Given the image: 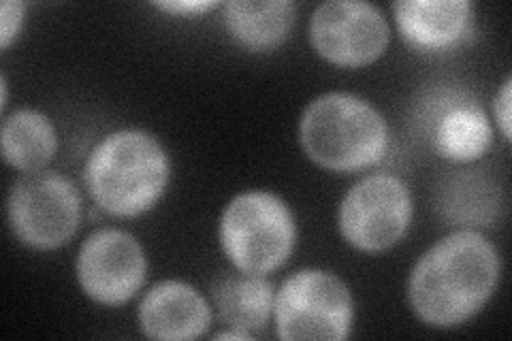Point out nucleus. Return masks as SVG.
<instances>
[{
    "label": "nucleus",
    "mask_w": 512,
    "mask_h": 341,
    "mask_svg": "<svg viewBox=\"0 0 512 341\" xmlns=\"http://www.w3.org/2000/svg\"><path fill=\"white\" fill-rule=\"evenodd\" d=\"M510 88H512V79L506 77L498 96H495V105H493L495 120H498V126L506 141H510Z\"/></svg>",
    "instance_id": "18"
},
{
    "label": "nucleus",
    "mask_w": 512,
    "mask_h": 341,
    "mask_svg": "<svg viewBox=\"0 0 512 341\" xmlns=\"http://www.w3.org/2000/svg\"><path fill=\"white\" fill-rule=\"evenodd\" d=\"M0 143L11 167L35 173L56 156L58 135L52 120L41 111L18 109L5 118Z\"/></svg>",
    "instance_id": "15"
},
{
    "label": "nucleus",
    "mask_w": 512,
    "mask_h": 341,
    "mask_svg": "<svg viewBox=\"0 0 512 341\" xmlns=\"http://www.w3.org/2000/svg\"><path fill=\"white\" fill-rule=\"evenodd\" d=\"M412 220V194L402 177L391 173L367 175L348 190L340 203L342 237L361 252L393 248Z\"/></svg>",
    "instance_id": "7"
},
{
    "label": "nucleus",
    "mask_w": 512,
    "mask_h": 341,
    "mask_svg": "<svg viewBox=\"0 0 512 341\" xmlns=\"http://www.w3.org/2000/svg\"><path fill=\"white\" fill-rule=\"evenodd\" d=\"M218 233L235 269L265 275L288 261L297 226L293 211L274 192L248 190L222 211Z\"/></svg>",
    "instance_id": "4"
},
{
    "label": "nucleus",
    "mask_w": 512,
    "mask_h": 341,
    "mask_svg": "<svg viewBox=\"0 0 512 341\" xmlns=\"http://www.w3.org/2000/svg\"><path fill=\"white\" fill-rule=\"evenodd\" d=\"M171 162L160 141L139 128H124L94 145L86 162L90 197L111 216L150 211L169 184Z\"/></svg>",
    "instance_id": "2"
},
{
    "label": "nucleus",
    "mask_w": 512,
    "mask_h": 341,
    "mask_svg": "<svg viewBox=\"0 0 512 341\" xmlns=\"http://www.w3.org/2000/svg\"><path fill=\"white\" fill-rule=\"evenodd\" d=\"M493 128L478 103L470 99L451 101L438 116L434 126L436 152L453 162H472L491 148Z\"/></svg>",
    "instance_id": "14"
},
{
    "label": "nucleus",
    "mask_w": 512,
    "mask_h": 341,
    "mask_svg": "<svg viewBox=\"0 0 512 341\" xmlns=\"http://www.w3.org/2000/svg\"><path fill=\"white\" fill-rule=\"evenodd\" d=\"M158 9H163L167 13H173V15H188V18H192V15H199V13H207L212 11L216 7V3H212V0H207V3H197V0H190V3H156Z\"/></svg>",
    "instance_id": "19"
},
{
    "label": "nucleus",
    "mask_w": 512,
    "mask_h": 341,
    "mask_svg": "<svg viewBox=\"0 0 512 341\" xmlns=\"http://www.w3.org/2000/svg\"><path fill=\"white\" fill-rule=\"evenodd\" d=\"M248 337H250L248 333L237 331V329H233V331H220V333L214 335V339H248Z\"/></svg>",
    "instance_id": "20"
},
{
    "label": "nucleus",
    "mask_w": 512,
    "mask_h": 341,
    "mask_svg": "<svg viewBox=\"0 0 512 341\" xmlns=\"http://www.w3.org/2000/svg\"><path fill=\"white\" fill-rule=\"evenodd\" d=\"M500 254L478 231H457L414 265L408 301L429 327L455 329L483 310L498 288Z\"/></svg>",
    "instance_id": "1"
},
{
    "label": "nucleus",
    "mask_w": 512,
    "mask_h": 341,
    "mask_svg": "<svg viewBox=\"0 0 512 341\" xmlns=\"http://www.w3.org/2000/svg\"><path fill=\"white\" fill-rule=\"evenodd\" d=\"M295 3L284 0H235L224 5V24L229 35L248 52H269L280 47L295 24Z\"/></svg>",
    "instance_id": "13"
},
{
    "label": "nucleus",
    "mask_w": 512,
    "mask_h": 341,
    "mask_svg": "<svg viewBox=\"0 0 512 341\" xmlns=\"http://www.w3.org/2000/svg\"><path fill=\"white\" fill-rule=\"evenodd\" d=\"M393 11L404 41L416 52L451 50L472 26L468 0H404Z\"/></svg>",
    "instance_id": "11"
},
{
    "label": "nucleus",
    "mask_w": 512,
    "mask_h": 341,
    "mask_svg": "<svg viewBox=\"0 0 512 341\" xmlns=\"http://www.w3.org/2000/svg\"><path fill=\"white\" fill-rule=\"evenodd\" d=\"M212 299L220 320L250 335L263 331L274 316L276 292L263 275L237 269L218 275L212 284Z\"/></svg>",
    "instance_id": "12"
},
{
    "label": "nucleus",
    "mask_w": 512,
    "mask_h": 341,
    "mask_svg": "<svg viewBox=\"0 0 512 341\" xmlns=\"http://www.w3.org/2000/svg\"><path fill=\"white\" fill-rule=\"evenodd\" d=\"M314 50L338 67H365L376 62L391 39L382 11L357 0H331L316 7L310 22Z\"/></svg>",
    "instance_id": "8"
},
{
    "label": "nucleus",
    "mask_w": 512,
    "mask_h": 341,
    "mask_svg": "<svg viewBox=\"0 0 512 341\" xmlns=\"http://www.w3.org/2000/svg\"><path fill=\"white\" fill-rule=\"evenodd\" d=\"M274 316L278 337L286 341L346 339L352 327L350 290L329 271H297L276 292Z\"/></svg>",
    "instance_id": "5"
},
{
    "label": "nucleus",
    "mask_w": 512,
    "mask_h": 341,
    "mask_svg": "<svg viewBox=\"0 0 512 341\" xmlns=\"http://www.w3.org/2000/svg\"><path fill=\"white\" fill-rule=\"evenodd\" d=\"M303 152L318 167L352 173L376 165L389 148V126L382 113L348 92L314 99L299 122Z\"/></svg>",
    "instance_id": "3"
},
{
    "label": "nucleus",
    "mask_w": 512,
    "mask_h": 341,
    "mask_svg": "<svg viewBox=\"0 0 512 341\" xmlns=\"http://www.w3.org/2000/svg\"><path fill=\"white\" fill-rule=\"evenodd\" d=\"M146 271L141 243L120 229L94 231L77 254L79 286L92 301L109 307L131 301L146 282Z\"/></svg>",
    "instance_id": "9"
},
{
    "label": "nucleus",
    "mask_w": 512,
    "mask_h": 341,
    "mask_svg": "<svg viewBox=\"0 0 512 341\" xmlns=\"http://www.w3.org/2000/svg\"><path fill=\"white\" fill-rule=\"evenodd\" d=\"M11 231L35 250L64 246L82 222V197L77 186L60 173H26L13 184L7 201Z\"/></svg>",
    "instance_id": "6"
},
{
    "label": "nucleus",
    "mask_w": 512,
    "mask_h": 341,
    "mask_svg": "<svg viewBox=\"0 0 512 341\" xmlns=\"http://www.w3.org/2000/svg\"><path fill=\"white\" fill-rule=\"evenodd\" d=\"M24 15V3H13V0H9V3H3V7H0V47H3V50H7L11 41L20 35Z\"/></svg>",
    "instance_id": "17"
},
{
    "label": "nucleus",
    "mask_w": 512,
    "mask_h": 341,
    "mask_svg": "<svg viewBox=\"0 0 512 341\" xmlns=\"http://www.w3.org/2000/svg\"><path fill=\"white\" fill-rule=\"evenodd\" d=\"M442 216L461 224H493L498 209V190L480 173H455L438 188Z\"/></svg>",
    "instance_id": "16"
},
{
    "label": "nucleus",
    "mask_w": 512,
    "mask_h": 341,
    "mask_svg": "<svg viewBox=\"0 0 512 341\" xmlns=\"http://www.w3.org/2000/svg\"><path fill=\"white\" fill-rule=\"evenodd\" d=\"M210 322V303L195 286L180 280L158 282L139 305V327L152 339H197L210 329Z\"/></svg>",
    "instance_id": "10"
}]
</instances>
